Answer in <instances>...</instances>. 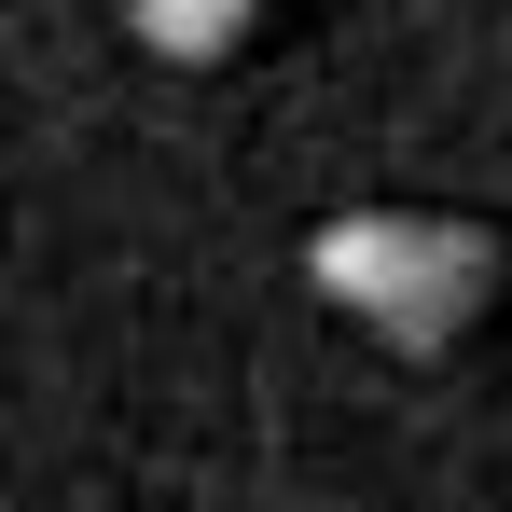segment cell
I'll use <instances>...</instances> for the list:
<instances>
[{
    "label": "cell",
    "instance_id": "obj_1",
    "mask_svg": "<svg viewBox=\"0 0 512 512\" xmlns=\"http://www.w3.org/2000/svg\"><path fill=\"white\" fill-rule=\"evenodd\" d=\"M305 277L333 291L360 333H388V346L429 360V346H457L499 305V236L457 222V208H346V222H319Z\"/></svg>",
    "mask_w": 512,
    "mask_h": 512
},
{
    "label": "cell",
    "instance_id": "obj_2",
    "mask_svg": "<svg viewBox=\"0 0 512 512\" xmlns=\"http://www.w3.org/2000/svg\"><path fill=\"white\" fill-rule=\"evenodd\" d=\"M125 28H139L153 56H180V70H208V56H236L263 28V0H125Z\"/></svg>",
    "mask_w": 512,
    "mask_h": 512
}]
</instances>
